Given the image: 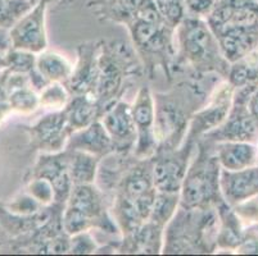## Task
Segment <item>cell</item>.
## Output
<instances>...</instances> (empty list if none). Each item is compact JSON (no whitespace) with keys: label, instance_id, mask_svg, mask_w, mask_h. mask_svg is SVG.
Masks as SVG:
<instances>
[{"label":"cell","instance_id":"1f68e13d","mask_svg":"<svg viewBox=\"0 0 258 256\" xmlns=\"http://www.w3.org/2000/svg\"><path fill=\"white\" fill-rule=\"evenodd\" d=\"M135 18L151 23H157V25H165L166 23L165 18L159 12L157 4L154 3V0H140L137 12H135Z\"/></svg>","mask_w":258,"mask_h":256},{"label":"cell","instance_id":"4dcf8cb0","mask_svg":"<svg viewBox=\"0 0 258 256\" xmlns=\"http://www.w3.org/2000/svg\"><path fill=\"white\" fill-rule=\"evenodd\" d=\"M27 194L32 196L35 200L43 206L55 201V194H54L53 185L50 181L43 177H34L27 185Z\"/></svg>","mask_w":258,"mask_h":256},{"label":"cell","instance_id":"d590c367","mask_svg":"<svg viewBox=\"0 0 258 256\" xmlns=\"http://www.w3.org/2000/svg\"><path fill=\"white\" fill-rule=\"evenodd\" d=\"M11 49V39H9V30L0 27V53H7Z\"/></svg>","mask_w":258,"mask_h":256},{"label":"cell","instance_id":"9c48e42d","mask_svg":"<svg viewBox=\"0 0 258 256\" xmlns=\"http://www.w3.org/2000/svg\"><path fill=\"white\" fill-rule=\"evenodd\" d=\"M34 177H43L53 185L55 201L58 205H66L74 189V182L69 173L67 151L43 152L34 168Z\"/></svg>","mask_w":258,"mask_h":256},{"label":"cell","instance_id":"7c38bea8","mask_svg":"<svg viewBox=\"0 0 258 256\" xmlns=\"http://www.w3.org/2000/svg\"><path fill=\"white\" fill-rule=\"evenodd\" d=\"M102 46L97 44H83L79 46V58L74 67V72L66 88L74 95L95 94L99 70V53Z\"/></svg>","mask_w":258,"mask_h":256},{"label":"cell","instance_id":"836d02e7","mask_svg":"<svg viewBox=\"0 0 258 256\" xmlns=\"http://www.w3.org/2000/svg\"><path fill=\"white\" fill-rule=\"evenodd\" d=\"M95 250H97V245L88 231L71 236L70 251L72 253H91Z\"/></svg>","mask_w":258,"mask_h":256},{"label":"cell","instance_id":"e0dca14e","mask_svg":"<svg viewBox=\"0 0 258 256\" xmlns=\"http://www.w3.org/2000/svg\"><path fill=\"white\" fill-rule=\"evenodd\" d=\"M63 110L66 113L72 133L83 130L93 122L100 119L99 117H102V110H100L97 99L95 96L89 95V94L75 95L67 103Z\"/></svg>","mask_w":258,"mask_h":256},{"label":"cell","instance_id":"f546056e","mask_svg":"<svg viewBox=\"0 0 258 256\" xmlns=\"http://www.w3.org/2000/svg\"><path fill=\"white\" fill-rule=\"evenodd\" d=\"M166 23L173 30L186 17V7L184 0H154Z\"/></svg>","mask_w":258,"mask_h":256},{"label":"cell","instance_id":"52a82bcc","mask_svg":"<svg viewBox=\"0 0 258 256\" xmlns=\"http://www.w3.org/2000/svg\"><path fill=\"white\" fill-rule=\"evenodd\" d=\"M234 93L235 88L229 81L217 86L211 96L210 103L202 109L197 110L190 119L189 131L186 135L187 141L193 142L197 136H206L224 123L233 108Z\"/></svg>","mask_w":258,"mask_h":256},{"label":"cell","instance_id":"ab89813d","mask_svg":"<svg viewBox=\"0 0 258 256\" xmlns=\"http://www.w3.org/2000/svg\"><path fill=\"white\" fill-rule=\"evenodd\" d=\"M254 144H255V147H257V155H258V136H257V138H255Z\"/></svg>","mask_w":258,"mask_h":256},{"label":"cell","instance_id":"74e56055","mask_svg":"<svg viewBox=\"0 0 258 256\" xmlns=\"http://www.w3.org/2000/svg\"><path fill=\"white\" fill-rule=\"evenodd\" d=\"M45 2L48 3V7H50V6L64 7V6H69L72 0H45Z\"/></svg>","mask_w":258,"mask_h":256},{"label":"cell","instance_id":"603a6c76","mask_svg":"<svg viewBox=\"0 0 258 256\" xmlns=\"http://www.w3.org/2000/svg\"><path fill=\"white\" fill-rule=\"evenodd\" d=\"M226 78L235 89L258 84V48L231 63Z\"/></svg>","mask_w":258,"mask_h":256},{"label":"cell","instance_id":"30bf717a","mask_svg":"<svg viewBox=\"0 0 258 256\" xmlns=\"http://www.w3.org/2000/svg\"><path fill=\"white\" fill-rule=\"evenodd\" d=\"M100 121L113 140L116 152L125 154L135 147L137 127L134 123L131 105L128 103L117 100L105 110Z\"/></svg>","mask_w":258,"mask_h":256},{"label":"cell","instance_id":"5b68a950","mask_svg":"<svg viewBox=\"0 0 258 256\" xmlns=\"http://www.w3.org/2000/svg\"><path fill=\"white\" fill-rule=\"evenodd\" d=\"M133 118L137 127V142H135V158H153L158 150L154 121H156V105L151 89L143 86L139 89L137 98L131 105Z\"/></svg>","mask_w":258,"mask_h":256},{"label":"cell","instance_id":"ffe728a7","mask_svg":"<svg viewBox=\"0 0 258 256\" xmlns=\"http://www.w3.org/2000/svg\"><path fill=\"white\" fill-rule=\"evenodd\" d=\"M128 245L122 250L137 253H159L163 250V227L147 220L130 236L125 237Z\"/></svg>","mask_w":258,"mask_h":256},{"label":"cell","instance_id":"4fadbf2b","mask_svg":"<svg viewBox=\"0 0 258 256\" xmlns=\"http://www.w3.org/2000/svg\"><path fill=\"white\" fill-rule=\"evenodd\" d=\"M66 149L89 152L99 159H104L116 152L113 140L100 119L72 133L67 141Z\"/></svg>","mask_w":258,"mask_h":256},{"label":"cell","instance_id":"5bb4252c","mask_svg":"<svg viewBox=\"0 0 258 256\" xmlns=\"http://www.w3.org/2000/svg\"><path fill=\"white\" fill-rule=\"evenodd\" d=\"M216 37L222 55L231 64L258 48V26H227Z\"/></svg>","mask_w":258,"mask_h":256},{"label":"cell","instance_id":"d4e9b609","mask_svg":"<svg viewBox=\"0 0 258 256\" xmlns=\"http://www.w3.org/2000/svg\"><path fill=\"white\" fill-rule=\"evenodd\" d=\"M39 3L40 0H0V27L12 28Z\"/></svg>","mask_w":258,"mask_h":256},{"label":"cell","instance_id":"d6986e66","mask_svg":"<svg viewBox=\"0 0 258 256\" xmlns=\"http://www.w3.org/2000/svg\"><path fill=\"white\" fill-rule=\"evenodd\" d=\"M139 163L125 173L119 181L118 194L130 199H137L140 195L154 189L153 183V158L138 159Z\"/></svg>","mask_w":258,"mask_h":256},{"label":"cell","instance_id":"8d00e7d4","mask_svg":"<svg viewBox=\"0 0 258 256\" xmlns=\"http://www.w3.org/2000/svg\"><path fill=\"white\" fill-rule=\"evenodd\" d=\"M248 108H249V112L253 118L258 122V88L250 96L249 102H248Z\"/></svg>","mask_w":258,"mask_h":256},{"label":"cell","instance_id":"60d3db41","mask_svg":"<svg viewBox=\"0 0 258 256\" xmlns=\"http://www.w3.org/2000/svg\"><path fill=\"white\" fill-rule=\"evenodd\" d=\"M257 231H258V227H257Z\"/></svg>","mask_w":258,"mask_h":256},{"label":"cell","instance_id":"8fae6325","mask_svg":"<svg viewBox=\"0 0 258 256\" xmlns=\"http://www.w3.org/2000/svg\"><path fill=\"white\" fill-rule=\"evenodd\" d=\"M220 186L229 205L238 206L253 200L258 196V164L239 170L221 168Z\"/></svg>","mask_w":258,"mask_h":256},{"label":"cell","instance_id":"8992f818","mask_svg":"<svg viewBox=\"0 0 258 256\" xmlns=\"http://www.w3.org/2000/svg\"><path fill=\"white\" fill-rule=\"evenodd\" d=\"M48 3L40 0V3L21 18L12 28H9L11 49L31 51L40 54L48 48V35H46V12Z\"/></svg>","mask_w":258,"mask_h":256},{"label":"cell","instance_id":"277c9868","mask_svg":"<svg viewBox=\"0 0 258 256\" xmlns=\"http://www.w3.org/2000/svg\"><path fill=\"white\" fill-rule=\"evenodd\" d=\"M191 141L185 140L177 149L161 150L153 156V183L158 191L180 194L189 168Z\"/></svg>","mask_w":258,"mask_h":256},{"label":"cell","instance_id":"d6a6232c","mask_svg":"<svg viewBox=\"0 0 258 256\" xmlns=\"http://www.w3.org/2000/svg\"><path fill=\"white\" fill-rule=\"evenodd\" d=\"M41 204L37 203L34 197L30 196L29 194L15 199V201L9 204L8 209L11 213L18 214L20 217H32V215L39 213V209Z\"/></svg>","mask_w":258,"mask_h":256},{"label":"cell","instance_id":"ba28073f","mask_svg":"<svg viewBox=\"0 0 258 256\" xmlns=\"http://www.w3.org/2000/svg\"><path fill=\"white\" fill-rule=\"evenodd\" d=\"M32 146L43 152H59L66 149L72 131L64 110H53L29 128Z\"/></svg>","mask_w":258,"mask_h":256},{"label":"cell","instance_id":"7a4b0ae2","mask_svg":"<svg viewBox=\"0 0 258 256\" xmlns=\"http://www.w3.org/2000/svg\"><path fill=\"white\" fill-rule=\"evenodd\" d=\"M197 98L194 86L176 88L167 94H157L154 96L156 105V132L158 150H172L181 146L186 140L190 119L189 113L191 99Z\"/></svg>","mask_w":258,"mask_h":256},{"label":"cell","instance_id":"ac0fdd59","mask_svg":"<svg viewBox=\"0 0 258 256\" xmlns=\"http://www.w3.org/2000/svg\"><path fill=\"white\" fill-rule=\"evenodd\" d=\"M140 0H89L88 8L100 21L127 26L135 18Z\"/></svg>","mask_w":258,"mask_h":256},{"label":"cell","instance_id":"2e32d148","mask_svg":"<svg viewBox=\"0 0 258 256\" xmlns=\"http://www.w3.org/2000/svg\"><path fill=\"white\" fill-rule=\"evenodd\" d=\"M216 210H217L220 220L216 246L224 250L235 251L245 234L241 227V220L238 215V211L234 210V206L229 205L225 200L216 206Z\"/></svg>","mask_w":258,"mask_h":256},{"label":"cell","instance_id":"f35d334b","mask_svg":"<svg viewBox=\"0 0 258 256\" xmlns=\"http://www.w3.org/2000/svg\"><path fill=\"white\" fill-rule=\"evenodd\" d=\"M7 68V60H6V54L0 53V70H3Z\"/></svg>","mask_w":258,"mask_h":256},{"label":"cell","instance_id":"6da1fadb","mask_svg":"<svg viewBox=\"0 0 258 256\" xmlns=\"http://www.w3.org/2000/svg\"><path fill=\"white\" fill-rule=\"evenodd\" d=\"M182 59L197 73H219L227 77L230 63L222 55L219 40L206 18L189 16L176 27Z\"/></svg>","mask_w":258,"mask_h":256},{"label":"cell","instance_id":"cb8c5ba5","mask_svg":"<svg viewBox=\"0 0 258 256\" xmlns=\"http://www.w3.org/2000/svg\"><path fill=\"white\" fill-rule=\"evenodd\" d=\"M180 206V194H173V192H162L157 190V196L154 200L153 209H152L151 222L156 223L157 225H161L165 228L166 225L171 222L175 217L176 211Z\"/></svg>","mask_w":258,"mask_h":256},{"label":"cell","instance_id":"44dd1931","mask_svg":"<svg viewBox=\"0 0 258 256\" xmlns=\"http://www.w3.org/2000/svg\"><path fill=\"white\" fill-rule=\"evenodd\" d=\"M64 150L69 156V173L74 185H91L95 182L102 159L85 151Z\"/></svg>","mask_w":258,"mask_h":256},{"label":"cell","instance_id":"e575fe53","mask_svg":"<svg viewBox=\"0 0 258 256\" xmlns=\"http://www.w3.org/2000/svg\"><path fill=\"white\" fill-rule=\"evenodd\" d=\"M184 2L186 7V14L206 18L217 0H184Z\"/></svg>","mask_w":258,"mask_h":256},{"label":"cell","instance_id":"7402d4cb","mask_svg":"<svg viewBox=\"0 0 258 256\" xmlns=\"http://www.w3.org/2000/svg\"><path fill=\"white\" fill-rule=\"evenodd\" d=\"M36 69L43 74L44 78L51 82H60L63 84L69 83L74 72V65L66 56L53 51H43L37 54Z\"/></svg>","mask_w":258,"mask_h":256},{"label":"cell","instance_id":"484cf974","mask_svg":"<svg viewBox=\"0 0 258 256\" xmlns=\"http://www.w3.org/2000/svg\"><path fill=\"white\" fill-rule=\"evenodd\" d=\"M238 0H217L210 13L206 16L208 26L215 35H219L229 23L235 13Z\"/></svg>","mask_w":258,"mask_h":256},{"label":"cell","instance_id":"f1b7e54d","mask_svg":"<svg viewBox=\"0 0 258 256\" xmlns=\"http://www.w3.org/2000/svg\"><path fill=\"white\" fill-rule=\"evenodd\" d=\"M36 58L37 54L31 51L9 49L6 53L7 69L12 73L29 74L36 67Z\"/></svg>","mask_w":258,"mask_h":256},{"label":"cell","instance_id":"4316f807","mask_svg":"<svg viewBox=\"0 0 258 256\" xmlns=\"http://www.w3.org/2000/svg\"><path fill=\"white\" fill-rule=\"evenodd\" d=\"M11 110L18 113H32L40 105V99L31 84H26L15 89L8 94L7 99Z\"/></svg>","mask_w":258,"mask_h":256},{"label":"cell","instance_id":"83f0119b","mask_svg":"<svg viewBox=\"0 0 258 256\" xmlns=\"http://www.w3.org/2000/svg\"><path fill=\"white\" fill-rule=\"evenodd\" d=\"M40 105L53 110L64 109L70 102L69 89L60 82H51L39 95Z\"/></svg>","mask_w":258,"mask_h":256},{"label":"cell","instance_id":"3957f363","mask_svg":"<svg viewBox=\"0 0 258 256\" xmlns=\"http://www.w3.org/2000/svg\"><path fill=\"white\" fill-rule=\"evenodd\" d=\"M221 165L216 154L199 145L198 155L190 164L180 190V206L189 210L216 208L224 196L220 186Z\"/></svg>","mask_w":258,"mask_h":256},{"label":"cell","instance_id":"9a60e30c","mask_svg":"<svg viewBox=\"0 0 258 256\" xmlns=\"http://www.w3.org/2000/svg\"><path fill=\"white\" fill-rule=\"evenodd\" d=\"M215 154L221 168L226 170H239L258 164L257 147L254 142L221 141L216 144Z\"/></svg>","mask_w":258,"mask_h":256}]
</instances>
